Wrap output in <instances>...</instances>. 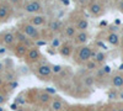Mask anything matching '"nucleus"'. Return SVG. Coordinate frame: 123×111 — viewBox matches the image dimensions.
Returning a JSON list of instances; mask_svg holds the SVG:
<instances>
[{
    "instance_id": "9d476101",
    "label": "nucleus",
    "mask_w": 123,
    "mask_h": 111,
    "mask_svg": "<svg viewBox=\"0 0 123 111\" xmlns=\"http://www.w3.org/2000/svg\"><path fill=\"white\" fill-rule=\"evenodd\" d=\"M63 107H64V105L60 99H54L50 103V110L52 111H63Z\"/></svg>"
},
{
    "instance_id": "37998d69",
    "label": "nucleus",
    "mask_w": 123,
    "mask_h": 111,
    "mask_svg": "<svg viewBox=\"0 0 123 111\" xmlns=\"http://www.w3.org/2000/svg\"><path fill=\"white\" fill-rule=\"evenodd\" d=\"M118 111H123V107H119V109H118Z\"/></svg>"
},
{
    "instance_id": "c756f323",
    "label": "nucleus",
    "mask_w": 123,
    "mask_h": 111,
    "mask_svg": "<svg viewBox=\"0 0 123 111\" xmlns=\"http://www.w3.org/2000/svg\"><path fill=\"white\" fill-rule=\"evenodd\" d=\"M17 85H18V84H17V82H12V83H10V89H15Z\"/></svg>"
},
{
    "instance_id": "393cba45",
    "label": "nucleus",
    "mask_w": 123,
    "mask_h": 111,
    "mask_svg": "<svg viewBox=\"0 0 123 111\" xmlns=\"http://www.w3.org/2000/svg\"><path fill=\"white\" fill-rule=\"evenodd\" d=\"M117 98H118V94H117L116 91H113V90L108 93V99H110V100H115V99H117Z\"/></svg>"
},
{
    "instance_id": "5701e85b",
    "label": "nucleus",
    "mask_w": 123,
    "mask_h": 111,
    "mask_svg": "<svg viewBox=\"0 0 123 111\" xmlns=\"http://www.w3.org/2000/svg\"><path fill=\"white\" fill-rule=\"evenodd\" d=\"M94 83H95V78L92 77V75H87V77L84 78V84L86 86H92V85H94Z\"/></svg>"
},
{
    "instance_id": "f8f14e48",
    "label": "nucleus",
    "mask_w": 123,
    "mask_h": 111,
    "mask_svg": "<svg viewBox=\"0 0 123 111\" xmlns=\"http://www.w3.org/2000/svg\"><path fill=\"white\" fill-rule=\"evenodd\" d=\"M27 52H28V47L25 46V45H22V43H18V45L15 47V53H16L18 57H24V56H26Z\"/></svg>"
},
{
    "instance_id": "49530a36",
    "label": "nucleus",
    "mask_w": 123,
    "mask_h": 111,
    "mask_svg": "<svg viewBox=\"0 0 123 111\" xmlns=\"http://www.w3.org/2000/svg\"><path fill=\"white\" fill-rule=\"evenodd\" d=\"M63 111H67V110H63Z\"/></svg>"
},
{
    "instance_id": "7ed1b4c3",
    "label": "nucleus",
    "mask_w": 123,
    "mask_h": 111,
    "mask_svg": "<svg viewBox=\"0 0 123 111\" xmlns=\"http://www.w3.org/2000/svg\"><path fill=\"white\" fill-rule=\"evenodd\" d=\"M42 10V5L38 1H30L25 5V11L28 14H37Z\"/></svg>"
},
{
    "instance_id": "c9c22d12",
    "label": "nucleus",
    "mask_w": 123,
    "mask_h": 111,
    "mask_svg": "<svg viewBox=\"0 0 123 111\" xmlns=\"http://www.w3.org/2000/svg\"><path fill=\"white\" fill-rule=\"evenodd\" d=\"M11 109H12V110H17V105H16V104H12V105H11Z\"/></svg>"
},
{
    "instance_id": "9b49d317",
    "label": "nucleus",
    "mask_w": 123,
    "mask_h": 111,
    "mask_svg": "<svg viewBox=\"0 0 123 111\" xmlns=\"http://www.w3.org/2000/svg\"><path fill=\"white\" fill-rule=\"evenodd\" d=\"M87 27H89V21L85 20V19H80L79 21L76 22V26H75V28L78 30L79 32H85L87 30Z\"/></svg>"
},
{
    "instance_id": "cd10ccee",
    "label": "nucleus",
    "mask_w": 123,
    "mask_h": 111,
    "mask_svg": "<svg viewBox=\"0 0 123 111\" xmlns=\"http://www.w3.org/2000/svg\"><path fill=\"white\" fill-rule=\"evenodd\" d=\"M5 101H6V99H5V95L0 93V106H1V105H3V104H4Z\"/></svg>"
},
{
    "instance_id": "1a4fd4ad",
    "label": "nucleus",
    "mask_w": 123,
    "mask_h": 111,
    "mask_svg": "<svg viewBox=\"0 0 123 111\" xmlns=\"http://www.w3.org/2000/svg\"><path fill=\"white\" fill-rule=\"evenodd\" d=\"M90 13L94 16H100L102 14V5L100 3H94L90 5Z\"/></svg>"
},
{
    "instance_id": "f257e3e1",
    "label": "nucleus",
    "mask_w": 123,
    "mask_h": 111,
    "mask_svg": "<svg viewBox=\"0 0 123 111\" xmlns=\"http://www.w3.org/2000/svg\"><path fill=\"white\" fill-rule=\"evenodd\" d=\"M22 31H24V35L27 36V37H31L32 39H38L39 38V31L38 28L31 24H25L22 26Z\"/></svg>"
},
{
    "instance_id": "c03bdc74",
    "label": "nucleus",
    "mask_w": 123,
    "mask_h": 111,
    "mask_svg": "<svg viewBox=\"0 0 123 111\" xmlns=\"http://www.w3.org/2000/svg\"><path fill=\"white\" fill-rule=\"evenodd\" d=\"M0 111H4V109H3L1 106H0Z\"/></svg>"
},
{
    "instance_id": "6ab92c4d",
    "label": "nucleus",
    "mask_w": 123,
    "mask_h": 111,
    "mask_svg": "<svg viewBox=\"0 0 123 111\" xmlns=\"http://www.w3.org/2000/svg\"><path fill=\"white\" fill-rule=\"evenodd\" d=\"M75 32H76L75 26H67L65 30H64V35H65L67 37H73V36L75 35Z\"/></svg>"
},
{
    "instance_id": "dca6fc26",
    "label": "nucleus",
    "mask_w": 123,
    "mask_h": 111,
    "mask_svg": "<svg viewBox=\"0 0 123 111\" xmlns=\"http://www.w3.org/2000/svg\"><path fill=\"white\" fill-rule=\"evenodd\" d=\"M59 53H60V56H63V57H69L70 53H71V46H69V45H63V46H60Z\"/></svg>"
},
{
    "instance_id": "e433bc0d",
    "label": "nucleus",
    "mask_w": 123,
    "mask_h": 111,
    "mask_svg": "<svg viewBox=\"0 0 123 111\" xmlns=\"http://www.w3.org/2000/svg\"><path fill=\"white\" fill-rule=\"evenodd\" d=\"M62 1H63L64 5H69V0H62Z\"/></svg>"
},
{
    "instance_id": "0eeeda50",
    "label": "nucleus",
    "mask_w": 123,
    "mask_h": 111,
    "mask_svg": "<svg viewBox=\"0 0 123 111\" xmlns=\"http://www.w3.org/2000/svg\"><path fill=\"white\" fill-rule=\"evenodd\" d=\"M37 72L41 77H49L50 74H52V68H50L49 65H47V64H42V65L38 67Z\"/></svg>"
},
{
    "instance_id": "7c9ffc66",
    "label": "nucleus",
    "mask_w": 123,
    "mask_h": 111,
    "mask_svg": "<svg viewBox=\"0 0 123 111\" xmlns=\"http://www.w3.org/2000/svg\"><path fill=\"white\" fill-rule=\"evenodd\" d=\"M118 9L123 13V0H121V1H119V4H118Z\"/></svg>"
},
{
    "instance_id": "a878e982",
    "label": "nucleus",
    "mask_w": 123,
    "mask_h": 111,
    "mask_svg": "<svg viewBox=\"0 0 123 111\" xmlns=\"http://www.w3.org/2000/svg\"><path fill=\"white\" fill-rule=\"evenodd\" d=\"M62 69H63V68H62V65H53L52 67V73H60L62 72Z\"/></svg>"
},
{
    "instance_id": "f3484780",
    "label": "nucleus",
    "mask_w": 123,
    "mask_h": 111,
    "mask_svg": "<svg viewBox=\"0 0 123 111\" xmlns=\"http://www.w3.org/2000/svg\"><path fill=\"white\" fill-rule=\"evenodd\" d=\"M7 15H9V6L6 4L0 5V20L4 21V20L7 17Z\"/></svg>"
},
{
    "instance_id": "f704fd0d",
    "label": "nucleus",
    "mask_w": 123,
    "mask_h": 111,
    "mask_svg": "<svg viewBox=\"0 0 123 111\" xmlns=\"http://www.w3.org/2000/svg\"><path fill=\"white\" fill-rule=\"evenodd\" d=\"M118 72H123V63L118 67Z\"/></svg>"
},
{
    "instance_id": "f03ea898",
    "label": "nucleus",
    "mask_w": 123,
    "mask_h": 111,
    "mask_svg": "<svg viewBox=\"0 0 123 111\" xmlns=\"http://www.w3.org/2000/svg\"><path fill=\"white\" fill-rule=\"evenodd\" d=\"M91 53H92V49L89 46H83V47H80V49H79L78 58H79L80 62L86 63L87 60L91 59Z\"/></svg>"
},
{
    "instance_id": "4be33fe9",
    "label": "nucleus",
    "mask_w": 123,
    "mask_h": 111,
    "mask_svg": "<svg viewBox=\"0 0 123 111\" xmlns=\"http://www.w3.org/2000/svg\"><path fill=\"white\" fill-rule=\"evenodd\" d=\"M85 67H86L87 70H95L97 68V63L95 62V60L90 59V60H87V62L85 63Z\"/></svg>"
},
{
    "instance_id": "4c0bfd02",
    "label": "nucleus",
    "mask_w": 123,
    "mask_h": 111,
    "mask_svg": "<svg viewBox=\"0 0 123 111\" xmlns=\"http://www.w3.org/2000/svg\"><path fill=\"white\" fill-rule=\"evenodd\" d=\"M79 1H80V4H85V3L89 1V0H79Z\"/></svg>"
},
{
    "instance_id": "423d86ee",
    "label": "nucleus",
    "mask_w": 123,
    "mask_h": 111,
    "mask_svg": "<svg viewBox=\"0 0 123 111\" xmlns=\"http://www.w3.org/2000/svg\"><path fill=\"white\" fill-rule=\"evenodd\" d=\"M106 41L112 46H118L119 45V36L117 32H110L106 37Z\"/></svg>"
},
{
    "instance_id": "72a5a7b5",
    "label": "nucleus",
    "mask_w": 123,
    "mask_h": 111,
    "mask_svg": "<svg viewBox=\"0 0 123 111\" xmlns=\"http://www.w3.org/2000/svg\"><path fill=\"white\" fill-rule=\"evenodd\" d=\"M111 31H112V32H116V31H117V27H116V26H112V27H111Z\"/></svg>"
},
{
    "instance_id": "412c9836",
    "label": "nucleus",
    "mask_w": 123,
    "mask_h": 111,
    "mask_svg": "<svg viewBox=\"0 0 123 111\" xmlns=\"http://www.w3.org/2000/svg\"><path fill=\"white\" fill-rule=\"evenodd\" d=\"M50 101V95L48 93H41L39 94V103L41 104H48Z\"/></svg>"
},
{
    "instance_id": "2eb2a0df",
    "label": "nucleus",
    "mask_w": 123,
    "mask_h": 111,
    "mask_svg": "<svg viewBox=\"0 0 123 111\" xmlns=\"http://www.w3.org/2000/svg\"><path fill=\"white\" fill-rule=\"evenodd\" d=\"M87 38H89V35H87V32H86V31H85V32H79V33L76 35L75 42H76V43H79V45H84V43H86Z\"/></svg>"
},
{
    "instance_id": "473e14b6",
    "label": "nucleus",
    "mask_w": 123,
    "mask_h": 111,
    "mask_svg": "<svg viewBox=\"0 0 123 111\" xmlns=\"http://www.w3.org/2000/svg\"><path fill=\"white\" fill-rule=\"evenodd\" d=\"M4 72V64L3 63H0V73Z\"/></svg>"
},
{
    "instance_id": "ea45409f",
    "label": "nucleus",
    "mask_w": 123,
    "mask_h": 111,
    "mask_svg": "<svg viewBox=\"0 0 123 111\" xmlns=\"http://www.w3.org/2000/svg\"><path fill=\"white\" fill-rule=\"evenodd\" d=\"M10 1H11V3H17L18 0H10Z\"/></svg>"
},
{
    "instance_id": "bb28decb",
    "label": "nucleus",
    "mask_w": 123,
    "mask_h": 111,
    "mask_svg": "<svg viewBox=\"0 0 123 111\" xmlns=\"http://www.w3.org/2000/svg\"><path fill=\"white\" fill-rule=\"evenodd\" d=\"M102 70H104L105 74H110V73H111V68H110L108 65H105L104 68H102Z\"/></svg>"
},
{
    "instance_id": "ddd939ff",
    "label": "nucleus",
    "mask_w": 123,
    "mask_h": 111,
    "mask_svg": "<svg viewBox=\"0 0 123 111\" xmlns=\"http://www.w3.org/2000/svg\"><path fill=\"white\" fill-rule=\"evenodd\" d=\"M30 24L33 25V26H36V27L42 26V25L44 24V17L41 16V15H36V16H33V17H31Z\"/></svg>"
},
{
    "instance_id": "c85d7f7f",
    "label": "nucleus",
    "mask_w": 123,
    "mask_h": 111,
    "mask_svg": "<svg viewBox=\"0 0 123 111\" xmlns=\"http://www.w3.org/2000/svg\"><path fill=\"white\" fill-rule=\"evenodd\" d=\"M12 79H14V74H12V73H7V74H6V80L11 82Z\"/></svg>"
},
{
    "instance_id": "a19ab883",
    "label": "nucleus",
    "mask_w": 123,
    "mask_h": 111,
    "mask_svg": "<svg viewBox=\"0 0 123 111\" xmlns=\"http://www.w3.org/2000/svg\"><path fill=\"white\" fill-rule=\"evenodd\" d=\"M16 111H25V110H24V109H17Z\"/></svg>"
},
{
    "instance_id": "b1692460",
    "label": "nucleus",
    "mask_w": 123,
    "mask_h": 111,
    "mask_svg": "<svg viewBox=\"0 0 123 111\" xmlns=\"http://www.w3.org/2000/svg\"><path fill=\"white\" fill-rule=\"evenodd\" d=\"M50 45H52L53 48H58V47H60V39H59V38H53V39H52V42H50Z\"/></svg>"
},
{
    "instance_id": "39448f33",
    "label": "nucleus",
    "mask_w": 123,
    "mask_h": 111,
    "mask_svg": "<svg viewBox=\"0 0 123 111\" xmlns=\"http://www.w3.org/2000/svg\"><path fill=\"white\" fill-rule=\"evenodd\" d=\"M15 39H16V37H15V35L11 33V32H4V33L1 35V42H3L5 46H11V45H14Z\"/></svg>"
},
{
    "instance_id": "79ce46f5",
    "label": "nucleus",
    "mask_w": 123,
    "mask_h": 111,
    "mask_svg": "<svg viewBox=\"0 0 123 111\" xmlns=\"http://www.w3.org/2000/svg\"><path fill=\"white\" fill-rule=\"evenodd\" d=\"M111 111H118V109H112Z\"/></svg>"
},
{
    "instance_id": "2f4dec72",
    "label": "nucleus",
    "mask_w": 123,
    "mask_h": 111,
    "mask_svg": "<svg viewBox=\"0 0 123 111\" xmlns=\"http://www.w3.org/2000/svg\"><path fill=\"white\" fill-rule=\"evenodd\" d=\"M118 99L123 100V90H122V91H119V93H118Z\"/></svg>"
},
{
    "instance_id": "4468645a",
    "label": "nucleus",
    "mask_w": 123,
    "mask_h": 111,
    "mask_svg": "<svg viewBox=\"0 0 123 111\" xmlns=\"http://www.w3.org/2000/svg\"><path fill=\"white\" fill-rule=\"evenodd\" d=\"M15 37H17V39L20 41V43H22V45H25V46H27L28 48L32 46V42L30 41V39L27 38V36H25V35H22L21 32H17L16 33V36Z\"/></svg>"
},
{
    "instance_id": "aec40b11",
    "label": "nucleus",
    "mask_w": 123,
    "mask_h": 111,
    "mask_svg": "<svg viewBox=\"0 0 123 111\" xmlns=\"http://www.w3.org/2000/svg\"><path fill=\"white\" fill-rule=\"evenodd\" d=\"M94 60L98 64V63H104L105 60H106V54L104 52H96V56L94 58Z\"/></svg>"
},
{
    "instance_id": "a18cd8bd",
    "label": "nucleus",
    "mask_w": 123,
    "mask_h": 111,
    "mask_svg": "<svg viewBox=\"0 0 123 111\" xmlns=\"http://www.w3.org/2000/svg\"><path fill=\"white\" fill-rule=\"evenodd\" d=\"M89 111H95V110H94V109H91V110H89Z\"/></svg>"
},
{
    "instance_id": "20e7f679",
    "label": "nucleus",
    "mask_w": 123,
    "mask_h": 111,
    "mask_svg": "<svg viewBox=\"0 0 123 111\" xmlns=\"http://www.w3.org/2000/svg\"><path fill=\"white\" fill-rule=\"evenodd\" d=\"M39 57H41L39 49L31 47V48L28 49L27 54H26V60H28V62H31V63H33V62H37V60L39 59Z\"/></svg>"
},
{
    "instance_id": "58836bf2",
    "label": "nucleus",
    "mask_w": 123,
    "mask_h": 111,
    "mask_svg": "<svg viewBox=\"0 0 123 111\" xmlns=\"http://www.w3.org/2000/svg\"><path fill=\"white\" fill-rule=\"evenodd\" d=\"M1 85H3V78L0 77V86H1Z\"/></svg>"
},
{
    "instance_id": "a211bd4d",
    "label": "nucleus",
    "mask_w": 123,
    "mask_h": 111,
    "mask_svg": "<svg viewBox=\"0 0 123 111\" xmlns=\"http://www.w3.org/2000/svg\"><path fill=\"white\" fill-rule=\"evenodd\" d=\"M60 27H62V22L58 21V20H53V21H50V24H49V30H50L52 32L59 31Z\"/></svg>"
},
{
    "instance_id": "6e6552de",
    "label": "nucleus",
    "mask_w": 123,
    "mask_h": 111,
    "mask_svg": "<svg viewBox=\"0 0 123 111\" xmlns=\"http://www.w3.org/2000/svg\"><path fill=\"white\" fill-rule=\"evenodd\" d=\"M112 85L115 88H123V75L122 74H115L112 77V80H111Z\"/></svg>"
}]
</instances>
